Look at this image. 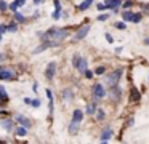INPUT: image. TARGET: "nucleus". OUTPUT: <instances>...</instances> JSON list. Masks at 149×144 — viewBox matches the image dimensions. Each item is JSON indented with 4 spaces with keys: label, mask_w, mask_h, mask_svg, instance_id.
Segmentation results:
<instances>
[{
    "label": "nucleus",
    "mask_w": 149,
    "mask_h": 144,
    "mask_svg": "<svg viewBox=\"0 0 149 144\" xmlns=\"http://www.w3.org/2000/svg\"><path fill=\"white\" fill-rule=\"evenodd\" d=\"M66 35H68V34H66L64 31H61V29H50V31L47 32V35H45V37L52 38V40L59 42V40H63V38H64Z\"/></svg>",
    "instance_id": "f257e3e1"
},
{
    "label": "nucleus",
    "mask_w": 149,
    "mask_h": 144,
    "mask_svg": "<svg viewBox=\"0 0 149 144\" xmlns=\"http://www.w3.org/2000/svg\"><path fill=\"white\" fill-rule=\"evenodd\" d=\"M133 15H135V13L125 11V13H123V19H125V21H133Z\"/></svg>",
    "instance_id": "4468645a"
},
{
    "label": "nucleus",
    "mask_w": 149,
    "mask_h": 144,
    "mask_svg": "<svg viewBox=\"0 0 149 144\" xmlns=\"http://www.w3.org/2000/svg\"><path fill=\"white\" fill-rule=\"evenodd\" d=\"M7 3L3 2V0H0V11H5V10H7Z\"/></svg>",
    "instance_id": "5701e85b"
},
{
    "label": "nucleus",
    "mask_w": 149,
    "mask_h": 144,
    "mask_svg": "<svg viewBox=\"0 0 149 144\" xmlns=\"http://www.w3.org/2000/svg\"><path fill=\"white\" fill-rule=\"evenodd\" d=\"M63 95L66 96V99H68V101H71V99H72V93H71V90H66V91L63 93Z\"/></svg>",
    "instance_id": "aec40b11"
},
{
    "label": "nucleus",
    "mask_w": 149,
    "mask_h": 144,
    "mask_svg": "<svg viewBox=\"0 0 149 144\" xmlns=\"http://www.w3.org/2000/svg\"><path fill=\"white\" fill-rule=\"evenodd\" d=\"M104 93H106V91H104L103 85H100V83H98V85H95V88H93V98L96 99V101H98V99L103 98Z\"/></svg>",
    "instance_id": "7ed1b4c3"
},
{
    "label": "nucleus",
    "mask_w": 149,
    "mask_h": 144,
    "mask_svg": "<svg viewBox=\"0 0 149 144\" xmlns=\"http://www.w3.org/2000/svg\"><path fill=\"white\" fill-rule=\"evenodd\" d=\"M50 45H53V43H43L42 47H39V48H36V50H34V53H40V51H43L45 50V48H48Z\"/></svg>",
    "instance_id": "dca6fc26"
},
{
    "label": "nucleus",
    "mask_w": 149,
    "mask_h": 144,
    "mask_svg": "<svg viewBox=\"0 0 149 144\" xmlns=\"http://www.w3.org/2000/svg\"><path fill=\"white\" fill-rule=\"evenodd\" d=\"M55 69H56V64L55 63H50L48 66H47V77L48 79H53V75H55Z\"/></svg>",
    "instance_id": "0eeeda50"
},
{
    "label": "nucleus",
    "mask_w": 149,
    "mask_h": 144,
    "mask_svg": "<svg viewBox=\"0 0 149 144\" xmlns=\"http://www.w3.org/2000/svg\"><path fill=\"white\" fill-rule=\"evenodd\" d=\"M5 29H7L5 26H0V38H2V34H3V31H5Z\"/></svg>",
    "instance_id": "7c9ffc66"
},
{
    "label": "nucleus",
    "mask_w": 149,
    "mask_h": 144,
    "mask_svg": "<svg viewBox=\"0 0 149 144\" xmlns=\"http://www.w3.org/2000/svg\"><path fill=\"white\" fill-rule=\"evenodd\" d=\"M0 61H3V56H2V54H0Z\"/></svg>",
    "instance_id": "72a5a7b5"
},
{
    "label": "nucleus",
    "mask_w": 149,
    "mask_h": 144,
    "mask_svg": "<svg viewBox=\"0 0 149 144\" xmlns=\"http://www.w3.org/2000/svg\"><path fill=\"white\" fill-rule=\"evenodd\" d=\"M91 2H93V0H84V2L79 5V10H82V11H84V10H87L88 6L91 5Z\"/></svg>",
    "instance_id": "f8f14e48"
},
{
    "label": "nucleus",
    "mask_w": 149,
    "mask_h": 144,
    "mask_svg": "<svg viewBox=\"0 0 149 144\" xmlns=\"http://www.w3.org/2000/svg\"><path fill=\"white\" fill-rule=\"evenodd\" d=\"M72 64H74V67H77V70H80V72H85V70H87V61H85L84 58L77 56V54H75L74 59H72Z\"/></svg>",
    "instance_id": "f03ea898"
},
{
    "label": "nucleus",
    "mask_w": 149,
    "mask_h": 144,
    "mask_svg": "<svg viewBox=\"0 0 149 144\" xmlns=\"http://www.w3.org/2000/svg\"><path fill=\"white\" fill-rule=\"evenodd\" d=\"M34 2H36V3H39V2H40V0H34Z\"/></svg>",
    "instance_id": "f704fd0d"
},
{
    "label": "nucleus",
    "mask_w": 149,
    "mask_h": 144,
    "mask_svg": "<svg viewBox=\"0 0 149 144\" xmlns=\"http://www.w3.org/2000/svg\"><path fill=\"white\" fill-rule=\"evenodd\" d=\"M15 19H16L18 22H24L26 19H24V16L21 15V13H15Z\"/></svg>",
    "instance_id": "a211bd4d"
},
{
    "label": "nucleus",
    "mask_w": 149,
    "mask_h": 144,
    "mask_svg": "<svg viewBox=\"0 0 149 144\" xmlns=\"http://www.w3.org/2000/svg\"><path fill=\"white\" fill-rule=\"evenodd\" d=\"M5 98H7V95H5L3 88H0V99H5Z\"/></svg>",
    "instance_id": "a878e982"
},
{
    "label": "nucleus",
    "mask_w": 149,
    "mask_h": 144,
    "mask_svg": "<svg viewBox=\"0 0 149 144\" xmlns=\"http://www.w3.org/2000/svg\"><path fill=\"white\" fill-rule=\"evenodd\" d=\"M16 120L19 122V123L23 125V127H26V128H29V127H31V122L27 120L26 117H23V115H18V117H16Z\"/></svg>",
    "instance_id": "1a4fd4ad"
},
{
    "label": "nucleus",
    "mask_w": 149,
    "mask_h": 144,
    "mask_svg": "<svg viewBox=\"0 0 149 144\" xmlns=\"http://www.w3.org/2000/svg\"><path fill=\"white\" fill-rule=\"evenodd\" d=\"M18 6H19V3H18V0H16V2H13V3L10 5V10H11V11H16Z\"/></svg>",
    "instance_id": "412c9836"
},
{
    "label": "nucleus",
    "mask_w": 149,
    "mask_h": 144,
    "mask_svg": "<svg viewBox=\"0 0 149 144\" xmlns=\"http://www.w3.org/2000/svg\"><path fill=\"white\" fill-rule=\"evenodd\" d=\"M104 3H106L107 8H111V6H112V8H116V6L120 5V0H106Z\"/></svg>",
    "instance_id": "9d476101"
},
{
    "label": "nucleus",
    "mask_w": 149,
    "mask_h": 144,
    "mask_svg": "<svg viewBox=\"0 0 149 144\" xmlns=\"http://www.w3.org/2000/svg\"><path fill=\"white\" fill-rule=\"evenodd\" d=\"M98 19H100V21H106V19H107V15H101Z\"/></svg>",
    "instance_id": "c85d7f7f"
},
{
    "label": "nucleus",
    "mask_w": 149,
    "mask_h": 144,
    "mask_svg": "<svg viewBox=\"0 0 149 144\" xmlns=\"http://www.w3.org/2000/svg\"><path fill=\"white\" fill-rule=\"evenodd\" d=\"M85 75H87L88 79H91V77H93V72H90V70H85Z\"/></svg>",
    "instance_id": "cd10ccee"
},
{
    "label": "nucleus",
    "mask_w": 149,
    "mask_h": 144,
    "mask_svg": "<svg viewBox=\"0 0 149 144\" xmlns=\"http://www.w3.org/2000/svg\"><path fill=\"white\" fill-rule=\"evenodd\" d=\"M104 70H106V69H104V67H98V69H96V74H98V75H101V74H104Z\"/></svg>",
    "instance_id": "393cba45"
},
{
    "label": "nucleus",
    "mask_w": 149,
    "mask_h": 144,
    "mask_svg": "<svg viewBox=\"0 0 149 144\" xmlns=\"http://www.w3.org/2000/svg\"><path fill=\"white\" fill-rule=\"evenodd\" d=\"M141 21V15H139V13H135V15H133V22H139Z\"/></svg>",
    "instance_id": "4be33fe9"
},
{
    "label": "nucleus",
    "mask_w": 149,
    "mask_h": 144,
    "mask_svg": "<svg viewBox=\"0 0 149 144\" xmlns=\"http://www.w3.org/2000/svg\"><path fill=\"white\" fill-rule=\"evenodd\" d=\"M0 70H2V69H0Z\"/></svg>",
    "instance_id": "c9c22d12"
},
{
    "label": "nucleus",
    "mask_w": 149,
    "mask_h": 144,
    "mask_svg": "<svg viewBox=\"0 0 149 144\" xmlns=\"http://www.w3.org/2000/svg\"><path fill=\"white\" fill-rule=\"evenodd\" d=\"M8 31H11V32H13V31H16V26H15V24L8 26Z\"/></svg>",
    "instance_id": "c756f323"
},
{
    "label": "nucleus",
    "mask_w": 149,
    "mask_h": 144,
    "mask_svg": "<svg viewBox=\"0 0 149 144\" xmlns=\"http://www.w3.org/2000/svg\"><path fill=\"white\" fill-rule=\"evenodd\" d=\"M96 8H98V10H100V11H103V10H106V8H107V6H106V3H100V5H98V6H96Z\"/></svg>",
    "instance_id": "b1692460"
},
{
    "label": "nucleus",
    "mask_w": 149,
    "mask_h": 144,
    "mask_svg": "<svg viewBox=\"0 0 149 144\" xmlns=\"http://www.w3.org/2000/svg\"><path fill=\"white\" fill-rule=\"evenodd\" d=\"M98 118H104V112H103V111L98 112Z\"/></svg>",
    "instance_id": "2f4dec72"
},
{
    "label": "nucleus",
    "mask_w": 149,
    "mask_h": 144,
    "mask_svg": "<svg viewBox=\"0 0 149 144\" xmlns=\"http://www.w3.org/2000/svg\"><path fill=\"white\" fill-rule=\"evenodd\" d=\"M31 102H32V106H36V107H39V106H40V101H31Z\"/></svg>",
    "instance_id": "473e14b6"
},
{
    "label": "nucleus",
    "mask_w": 149,
    "mask_h": 144,
    "mask_svg": "<svg viewBox=\"0 0 149 144\" xmlns=\"http://www.w3.org/2000/svg\"><path fill=\"white\" fill-rule=\"evenodd\" d=\"M88 32H90V26H84V27H80L77 31V34H75V40H82L84 37H87Z\"/></svg>",
    "instance_id": "39448f33"
},
{
    "label": "nucleus",
    "mask_w": 149,
    "mask_h": 144,
    "mask_svg": "<svg viewBox=\"0 0 149 144\" xmlns=\"http://www.w3.org/2000/svg\"><path fill=\"white\" fill-rule=\"evenodd\" d=\"M120 74H122L120 70H116V72H112L109 77H107V83H109L111 86H114L117 82H119V79H120Z\"/></svg>",
    "instance_id": "20e7f679"
},
{
    "label": "nucleus",
    "mask_w": 149,
    "mask_h": 144,
    "mask_svg": "<svg viewBox=\"0 0 149 144\" xmlns=\"http://www.w3.org/2000/svg\"><path fill=\"white\" fill-rule=\"evenodd\" d=\"M13 77V72L11 70H7V69H2L0 70V80H8Z\"/></svg>",
    "instance_id": "6e6552de"
},
{
    "label": "nucleus",
    "mask_w": 149,
    "mask_h": 144,
    "mask_svg": "<svg viewBox=\"0 0 149 144\" xmlns=\"http://www.w3.org/2000/svg\"><path fill=\"white\" fill-rule=\"evenodd\" d=\"M16 134H18V136H24V134H26V128H24V127L18 128V130H16Z\"/></svg>",
    "instance_id": "6ab92c4d"
},
{
    "label": "nucleus",
    "mask_w": 149,
    "mask_h": 144,
    "mask_svg": "<svg viewBox=\"0 0 149 144\" xmlns=\"http://www.w3.org/2000/svg\"><path fill=\"white\" fill-rule=\"evenodd\" d=\"M82 117H84V114H82L80 111H74V118L79 122H82Z\"/></svg>",
    "instance_id": "f3484780"
},
{
    "label": "nucleus",
    "mask_w": 149,
    "mask_h": 144,
    "mask_svg": "<svg viewBox=\"0 0 149 144\" xmlns=\"http://www.w3.org/2000/svg\"><path fill=\"white\" fill-rule=\"evenodd\" d=\"M95 112H96V109H95V104H88V106H87V114H88V115H93Z\"/></svg>",
    "instance_id": "2eb2a0df"
},
{
    "label": "nucleus",
    "mask_w": 149,
    "mask_h": 144,
    "mask_svg": "<svg viewBox=\"0 0 149 144\" xmlns=\"http://www.w3.org/2000/svg\"><path fill=\"white\" fill-rule=\"evenodd\" d=\"M116 27H117V29H125V24H123V22H117Z\"/></svg>",
    "instance_id": "bb28decb"
},
{
    "label": "nucleus",
    "mask_w": 149,
    "mask_h": 144,
    "mask_svg": "<svg viewBox=\"0 0 149 144\" xmlns=\"http://www.w3.org/2000/svg\"><path fill=\"white\" fill-rule=\"evenodd\" d=\"M79 125H80V122L75 120V118H72L71 125H69V134H71V136L77 134V131H79Z\"/></svg>",
    "instance_id": "423d86ee"
},
{
    "label": "nucleus",
    "mask_w": 149,
    "mask_h": 144,
    "mask_svg": "<svg viewBox=\"0 0 149 144\" xmlns=\"http://www.w3.org/2000/svg\"><path fill=\"white\" fill-rule=\"evenodd\" d=\"M132 99L133 101H138L139 99V91L136 88H132Z\"/></svg>",
    "instance_id": "ddd939ff"
},
{
    "label": "nucleus",
    "mask_w": 149,
    "mask_h": 144,
    "mask_svg": "<svg viewBox=\"0 0 149 144\" xmlns=\"http://www.w3.org/2000/svg\"><path fill=\"white\" fill-rule=\"evenodd\" d=\"M111 136H112V130H104L101 133V141H107Z\"/></svg>",
    "instance_id": "9b49d317"
}]
</instances>
